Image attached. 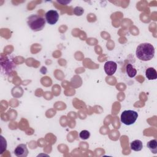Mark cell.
Returning a JSON list of instances; mask_svg holds the SVG:
<instances>
[{
  "mask_svg": "<svg viewBox=\"0 0 157 157\" xmlns=\"http://www.w3.org/2000/svg\"><path fill=\"white\" fill-rule=\"evenodd\" d=\"M117 64L115 62L113 61H107L104 66V69L105 74L107 75H112L115 74L117 71Z\"/></svg>",
  "mask_w": 157,
  "mask_h": 157,
  "instance_id": "5",
  "label": "cell"
},
{
  "mask_svg": "<svg viewBox=\"0 0 157 157\" xmlns=\"http://www.w3.org/2000/svg\"><path fill=\"white\" fill-rule=\"evenodd\" d=\"M14 154L17 157H26L28 155V150L26 145L24 144L18 145L15 148Z\"/></svg>",
  "mask_w": 157,
  "mask_h": 157,
  "instance_id": "6",
  "label": "cell"
},
{
  "mask_svg": "<svg viewBox=\"0 0 157 157\" xmlns=\"http://www.w3.org/2000/svg\"><path fill=\"white\" fill-rule=\"evenodd\" d=\"M126 71L128 75L131 78L135 77L137 74V70L132 66L131 64H128L126 65Z\"/></svg>",
  "mask_w": 157,
  "mask_h": 157,
  "instance_id": "10",
  "label": "cell"
},
{
  "mask_svg": "<svg viewBox=\"0 0 157 157\" xmlns=\"http://www.w3.org/2000/svg\"><path fill=\"white\" fill-rule=\"evenodd\" d=\"M147 147L151 151V153L156 154L157 153V141L156 139H153L147 142Z\"/></svg>",
  "mask_w": 157,
  "mask_h": 157,
  "instance_id": "9",
  "label": "cell"
},
{
  "mask_svg": "<svg viewBox=\"0 0 157 157\" xmlns=\"http://www.w3.org/2000/svg\"><path fill=\"white\" fill-rule=\"evenodd\" d=\"M138 118V113L137 112L132 110H124L120 117V121L126 125H131L134 124Z\"/></svg>",
  "mask_w": 157,
  "mask_h": 157,
  "instance_id": "3",
  "label": "cell"
},
{
  "mask_svg": "<svg viewBox=\"0 0 157 157\" xmlns=\"http://www.w3.org/2000/svg\"><path fill=\"white\" fill-rule=\"evenodd\" d=\"M73 12H74V13L75 15H77V16H80V15H82L83 13L84 10H83V9L82 7L77 6V7H75L74 9Z\"/></svg>",
  "mask_w": 157,
  "mask_h": 157,
  "instance_id": "12",
  "label": "cell"
},
{
  "mask_svg": "<svg viewBox=\"0 0 157 157\" xmlns=\"http://www.w3.org/2000/svg\"><path fill=\"white\" fill-rule=\"evenodd\" d=\"M45 20L37 15H31L28 17L27 23L33 31H41L45 25Z\"/></svg>",
  "mask_w": 157,
  "mask_h": 157,
  "instance_id": "2",
  "label": "cell"
},
{
  "mask_svg": "<svg viewBox=\"0 0 157 157\" xmlns=\"http://www.w3.org/2000/svg\"><path fill=\"white\" fill-rule=\"evenodd\" d=\"M90 136V132L87 131V130H82L80 134H79V137L80 139L83 140H86L88 139Z\"/></svg>",
  "mask_w": 157,
  "mask_h": 157,
  "instance_id": "11",
  "label": "cell"
},
{
  "mask_svg": "<svg viewBox=\"0 0 157 157\" xmlns=\"http://www.w3.org/2000/svg\"><path fill=\"white\" fill-rule=\"evenodd\" d=\"M136 55L140 60L144 61H150L154 57L155 48L149 43L140 44L136 48Z\"/></svg>",
  "mask_w": 157,
  "mask_h": 157,
  "instance_id": "1",
  "label": "cell"
},
{
  "mask_svg": "<svg viewBox=\"0 0 157 157\" xmlns=\"http://www.w3.org/2000/svg\"><path fill=\"white\" fill-rule=\"evenodd\" d=\"M145 75L150 80H155L157 78L156 71L153 67H148L145 71Z\"/></svg>",
  "mask_w": 157,
  "mask_h": 157,
  "instance_id": "7",
  "label": "cell"
},
{
  "mask_svg": "<svg viewBox=\"0 0 157 157\" xmlns=\"http://www.w3.org/2000/svg\"><path fill=\"white\" fill-rule=\"evenodd\" d=\"M59 19V14L56 10H50L45 13V20L50 25H55Z\"/></svg>",
  "mask_w": 157,
  "mask_h": 157,
  "instance_id": "4",
  "label": "cell"
},
{
  "mask_svg": "<svg viewBox=\"0 0 157 157\" xmlns=\"http://www.w3.org/2000/svg\"><path fill=\"white\" fill-rule=\"evenodd\" d=\"M130 147L131 150L135 151H140L143 148V144L140 140H134L131 142L130 144Z\"/></svg>",
  "mask_w": 157,
  "mask_h": 157,
  "instance_id": "8",
  "label": "cell"
}]
</instances>
